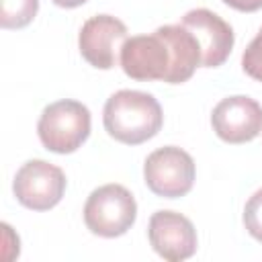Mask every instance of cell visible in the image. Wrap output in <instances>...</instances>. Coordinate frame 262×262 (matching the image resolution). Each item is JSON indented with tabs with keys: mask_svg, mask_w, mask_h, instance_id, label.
I'll return each mask as SVG.
<instances>
[{
	"mask_svg": "<svg viewBox=\"0 0 262 262\" xmlns=\"http://www.w3.org/2000/svg\"><path fill=\"white\" fill-rule=\"evenodd\" d=\"M102 125L113 139L125 145H139L158 135L164 125V115L160 102L151 94L141 90H119L104 102Z\"/></svg>",
	"mask_w": 262,
	"mask_h": 262,
	"instance_id": "6da1fadb",
	"label": "cell"
},
{
	"mask_svg": "<svg viewBox=\"0 0 262 262\" xmlns=\"http://www.w3.org/2000/svg\"><path fill=\"white\" fill-rule=\"evenodd\" d=\"M90 123L92 117L86 104L63 98L43 108L37 123V135L45 149L53 154H72L88 139Z\"/></svg>",
	"mask_w": 262,
	"mask_h": 262,
	"instance_id": "7a4b0ae2",
	"label": "cell"
},
{
	"mask_svg": "<svg viewBox=\"0 0 262 262\" xmlns=\"http://www.w3.org/2000/svg\"><path fill=\"white\" fill-rule=\"evenodd\" d=\"M137 217L135 196L123 184H102L90 192L84 205L86 227L100 237H119L131 229Z\"/></svg>",
	"mask_w": 262,
	"mask_h": 262,
	"instance_id": "3957f363",
	"label": "cell"
},
{
	"mask_svg": "<svg viewBox=\"0 0 262 262\" xmlns=\"http://www.w3.org/2000/svg\"><path fill=\"white\" fill-rule=\"evenodd\" d=\"M194 174L192 156L176 145L158 147L143 162V180L147 188L164 199L188 194L194 184Z\"/></svg>",
	"mask_w": 262,
	"mask_h": 262,
	"instance_id": "277c9868",
	"label": "cell"
},
{
	"mask_svg": "<svg viewBox=\"0 0 262 262\" xmlns=\"http://www.w3.org/2000/svg\"><path fill=\"white\" fill-rule=\"evenodd\" d=\"M66 174L59 166L45 160L25 162L12 180V192L16 201L31 211L53 209L66 192Z\"/></svg>",
	"mask_w": 262,
	"mask_h": 262,
	"instance_id": "5b68a950",
	"label": "cell"
},
{
	"mask_svg": "<svg viewBox=\"0 0 262 262\" xmlns=\"http://www.w3.org/2000/svg\"><path fill=\"white\" fill-rule=\"evenodd\" d=\"M119 66L131 80L166 82L172 70V53L166 39L154 31L151 35L127 37L119 53Z\"/></svg>",
	"mask_w": 262,
	"mask_h": 262,
	"instance_id": "8992f818",
	"label": "cell"
},
{
	"mask_svg": "<svg viewBox=\"0 0 262 262\" xmlns=\"http://www.w3.org/2000/svg\"><path fill=\"white\" fill-rule=\"evenodd\" d=\"M127 41V27L113 14L90 16L78 35V49L82 57L98 70H111L119 61L123 43Z\"/></svg>",
	"mask_w": 262,
	"mask_h": 262,
	"instance_id": "52a82bcc",
	"label": "cell"
},
{
	"mask_svg": "<svg viewBox=\"0 0 262 262\" xmlns=\"http://www.w3.org/2000/svg\"><path fill=\"white\" fill-rule=\"evenodd\" d=\"M211 125L225 143H248L262 133V104L250 96H227L211 113Z\"/></svg>",
	"mask_w": 262,
	"mask_h": 262,
	"instance_id": "ba28073f",
	"label": "cell"
},
{
	"mask_svg": "<svg viewBox=\"0 0 262 262\" xmlns=\"http://www.w3.org/2000/svg\"><path fill=\"white\" fill-rule=\"evenodd\" d=\"M180 25L192 33L201 47V68H219L233 49V29L217 12L209 8H192Z\"/></svg>",
	"mask_w": 262,
	"mask_h": 262,
	"instance_id": "9c48e42d",
	"label": "cell"
},
{
	"mask_svg": "<svg viewBox=\"0 0 262 262\" xmlns=\"http://www.w3.org/2000/svg\"><path fill=\"white\" fill-rule=\"evenodd\" d=\"M147 237L154 252L168 262L190 258L199 244L192 221L176 211H156L149 217Z\"/></svg>",
	"mask_w": 262,
	"mask_h": 262,
	"instance_id": "30bf717a",
	"label": "cell"
},
{
	"mask_svg": "<svg viewBox=\"0 0 262 262\" xmlns=\"http://www.w3.org/2000/svg\"><path fill=\"white\" fill-rule=\"evenodd\" d=\"M168 43L172 53V70L168 76V84H182L192 78L194 70L201 66V47L192 33L178 25H164L156 29Z\"/></svg>",
	"mask_w": 262,
	"mask_h": 262,
	"instance_id": "8fae6325",
	"label": "cell"
},
{
	"mask_svg": "<svg viewBox=\"0 0 262 262\" xmlns=\"http://www.w3.org/2000/svg\"><path fill=\"white\" fill-rule=\"evenodd\" d=\"M37 10H39V0H2L0 27L23 29L35 18Z\"/></svg>",
	"mask_w": 262,
	"mask_h": 262,
	"instance_id": "7c38bea8",
	"label": "cell"
},
{
	"mask_svg": "<svg viewBox=\"0 0 262 262\" xmlns=\"http://www.w3.org/2000/svg\"><path fill=\"white\" fill-rule=\"evenodd\" d=\"M244 227L254 239L262 242V188L256 190L244 207Z\"/></svg>",
	"mask_w": 262,
	"mask_h": 262,
	"instance_id": "4fadbf2b",
	"label": "cell"
},
{
	"mask_svg": "<svg viewBox=\"0 0 262 262\" xmlns=\"http://www.w3.org/2000/svg\"><path fill=\"white\" fill-rule=\"evenodd\" d=\"M242 68H244V72L252 80L262 82V29L250 41V45L244 49V53H242Z\"/></svg>",
	"mask_w": 262,
	"mask_h": 262,
	"instance_id": "5bb4252c",
	"label": "cell"
},
{
	"mask_svg": "<svg viewBox=\"0 0 262 262\" xmlns=\"http://www.w3.org/2000/svg\"><path fill=\"white\" fill-rule=\"evenodd\" d=\"M221 2L239 12H256L262 8V0H221Z\"/></svg>",
	"mask_w": 262,
	"mask_h": 262,
	"instance_id": "9a60e30c",
	"label": "cell"
},
{
	"mask_svg": "<svg viewBox=\"0 0 262 262\" xmlns=\"http://www.w3.org/2000/svg\"><path fill=\"white\" fill-rule=\"evenodd\" d=\"M84 2H88V0H53V4L61 6V8H76V6H82Z\"/></svg>",
	"mask_w": 262,
	"mask_h": 262,
	"instance_id": "2e32d148",
	"label": "cell"
}]
</instances>
